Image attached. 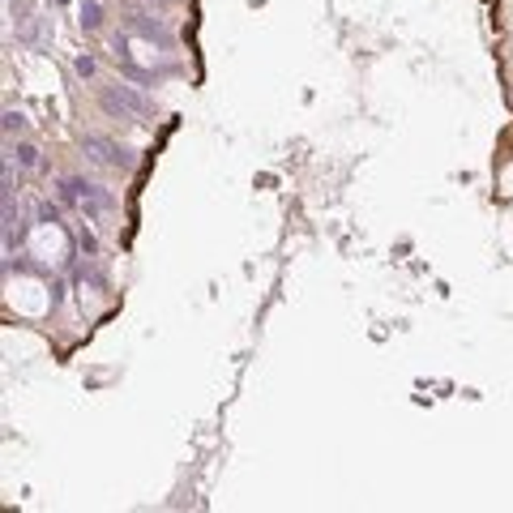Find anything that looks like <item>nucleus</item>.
I'll return each mask as SVG.
<instances>
[{"label":"nucleus","instance_id":"nucleus-1","mask_svg":"<svg viewBox=\"0 0 513 513\" xmlns=\"http://www.w3.org/2000/svg\"><path fill=\"white\" fill-rule=\"evenodd\" d=\"M60 201H64V205H73V210H81V214H86V223H90V218H103V214L116 205L107 188L86 184V180H77V176L60 180Z\"/></svg>","mask_w":513,"mask_h":513},{"label":"nucleus","instance_id":"nucleus-2","mask_svg":"<svg viewBox=\"0 0 513 513\" xmlns=\"http://www.w3.org/2000/svg\"><path fill=\"white\" fill-rule=\"evenodd\" d=\"M98 103H103V111L107 116H116V120H124V116H137V120H146L154 107H150V98L137 90V86H128V81H116V86H107L103 94H98Z\"/></svg>","mask_w":513,"mask_h":513},{"label":"nucleus","instance_id":"nucleus-3","mask_svg":"<svg viewBox=\"0 0 513 513\" xmlns=\"http://www.w3.org/2000/svg\"><path fill=\"white\" fill-rule=\"evenodd\" d=\"M124 30H128V34H137V39H146V43L176 47V34H171V26H167L163 17H154V13H141V9H133V13L124 17Z\"/></svg>","mask_w":513,"mask_h":513},{"label":"nucleus","instance_id":"nucleus-4","mask_svg":"<svg viewBox=\"0 0 513 513\" xmlns=\"http://www.w3.org/2000/svg\"><path fill=\"white\" fill-rule=\"evenodd\" d=\"M81 150H86L94 163H107V167H133V150L120 146V141H111V137H103V133H86Z\"/></svg>","mask_w":513,"mask_h":513},{"label":"nucleus","instance_id":"nucleus-5","mask_svg":"<svg viewBox=\"0 0 513 513\" xmlns=\"http://www.w3.org/2000/svg\"><path fill=\"white\" fill-rule=\"evenodd\" d=\"M9 163H17V167H26V171H34V167H43V158H39V150L30 146V141H17V146H9V154H4Z\"/></svg>","mask_w":513,"mask_h":513},{"label":"nucleus","instance_id":"nucleus-6","mask_svg":"<svg viewBox=\"0 0 513 513\" xmlns=\"http://www.w3.org/2000/svg\"><path fill=\"white\" fill-rule=\"evenodd\" d=\"M81 26H86V30H98V26H103V9H98L94 0L81 4Z\"/></svg>","mask_w":513,"mask_h":513},{"label":"nucleus","instance_id":"nucleus-7","mask_svg":"<svg viewBox=\"0 0 513 513\" xmlns=\"http://www.w3.org/2000/svg\"><path fill=\"white\" fill-rule=\"evenodd\" d=\"M21 128H26V116L9 107V111H4V137H13V133H21Z\"/></svg>","mask_w":513,"mask_h":513},{"label":"nucleus","instance_id":"nucleus-8","mask_svg":"<svg viewBox=\"0 0 513 513\" xmlns=\"http://www.w3.org/2000/svg\"><path fill=\"white\" fill-rule=\"evenodd\" d=\"M73 68H77V77H94L98 60H94V56H77V60H73Z\"/></svg>","mask_w":513,"mask_h":513},{"label":"nucleus","instance_id":"nucleus-9","mask_svg":"<svg viewBox=\"0 0 513 513\" xmlns=\"http://www.w3.org/2000/svg\"><path fill=\"white\" fill-rule=\"evenodd\" d=\"M77 244H81V253H86V257H94V253H98V240H94V231H86V227L77 231Z\"/></svg>","mask_w":513,"mask_h":513},{"label":"nucleus","instance_id":"nucleus-10","mask_svg":"<svg viewBox=\"0 0 513 513\" xmlns=\"http://www.w3.org/2000/svg\"><path fill=\"white\" fill-rule=\"evenodd\" d=\"M39 218H43V223H60V205L43 201V205H39Z\"/></svg>","mask_w":513,"mask_h":513},{"label":"nucleus","instance_id":"nucleus-11","mask_svg":"<svg viewBox=\"0 0 513 513\" xmlns=\"http://www.w3.org/2000/svg\"><path fill=\"white\" fill-rule=\"evenodd\" d=\"M158 4H171V0H158Z\"/></svg>","mask_w":513,"mask_h":513}]
</instances>
